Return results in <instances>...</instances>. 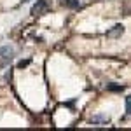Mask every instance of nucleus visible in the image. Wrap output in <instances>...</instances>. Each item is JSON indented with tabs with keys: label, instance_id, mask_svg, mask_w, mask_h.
I'll use <instances>...</instances> for the list:
<instances>
[{
	"label": "nucleus",
	"instance_id": "8",
	"mask_svg": "<svg viewBox=\"0 0 131 131\" xmlns=\"http://www.w3.org/2000/svg\"><path fill=\"white\" fill-rule=\"evenodd\" d=\"M30 65V60H21L19 63H18V68H25V67H28Z\"/></svg>",
	"mask_w": 131,
	"mask_h": 131
},
{
	"label": "nucleus",
	"instance_id": "6",
	"mask_svg": "<svg viewBox=\"0 0 131 131\" xmlns=\"http://www.w3.org/2000/svg\"><path fill=\"white\" fill-rule=\"evenodd\" d=\"M91 122H108V117L107 115H94L91 119Z\"/></svg>",
	"mask_w": 131,
	"mask_h": 131
},
{
	"label": "nucleus",
	"instance_id": "5",
	"mask_svg": "<svg viewBox=\"0 0 131 131\" xmlns=\"http://www.w3.org/2000/svg\"><path fill=\"white\" fill-rule=\"evenodd\" d=\"M63 5H67L70 9H81V2L79 0H63Z\"/></svg>",
	"mask_w": 131,
	"mask_h": 131
},
{
	"label": "nucleus",
	"instance_id": "4",
	"mask_svg": "<svg viewBox=\"0 0 131 131\" xmlns=\"http://www.w3.org/2000/svg\"><path fill=\"white\" fill-rule=\"evenodd\" d=\"M107 89L112 91V93H122V91H124V86L115 84V82H110V84H107Z\"/></svg>",
	"mask_w": 131,
	"mask_h": 131
},
{
	"label": "nucleus",
	"instance_id": "3",
	"mask_svg": "<svg viewBox=\"0 0 131 131\" xmlns=\"http://www.w3.org/2000/svg\"><path fill=\"white\" fill-rule=\"evenodd\" d=\"M122 33H124V26L122 25H115L112 30L107 31V37H121Z\"/></svg>",
	"mask_w": 131,
	"mask_h": 131
},
{
	"label": "nucleus",
	"instance_id": "1",
	"mask_svg": "<svg viewBox=\"0 0 131 131\" xmlns=\"http://www.w3.org/2000/svg\"><path fill=\"white\" fill-rule=\"evenodd\" d=\"M51 9V4H49V0H37L33 5H31V14L33 16H44L47 10Z\"/></svg>",
	"mask_w": 131,
	"mask_h": 131
},
{
	"label": "nucleus",
	"instance_id": "7",
	"mask_svg": "<svg viewBox=\"0 0 131 131\" xmlns=\"http://www.w3.org/2000/svg\"><path fill=\"white\" fill-rule=\"evenodd\" d=\"M126 112H128V115H131V94L126 98Z\"/></svg>",
	"mask_w": 131,
	"mask_h": 131
},
{
	"label": "nucleus",
	"instance_id": "9",
	"mask_svg": "<svg viewBox=\"0 0 131 131\" xmlns=\"http://www.w3.org/2000/svg\"><path fill=\"white\" fill-rule=\"evenodd\" d=\"M26 2H30V0H23V2H21V4H26Z\"/></svg>",
	"mask_w": 131,
	"mask_h": 131
},
{
	"label": "nucleus",
	"instance_id": "2",
	"mask_svg": "<svg viewBox=\"0 0 131 131\" xmlns=\"http://www.w3.org/2000/svg\"><path fill=\"white\" fill-rule=\"evenodd\" d=\"M0 58H2V63H4V65H5L7 61L12 60V49H10L9 46L0 47Z\"/></svg>",
	"mask_w": 131,
	"mask_h": 131
}]
</instances>
